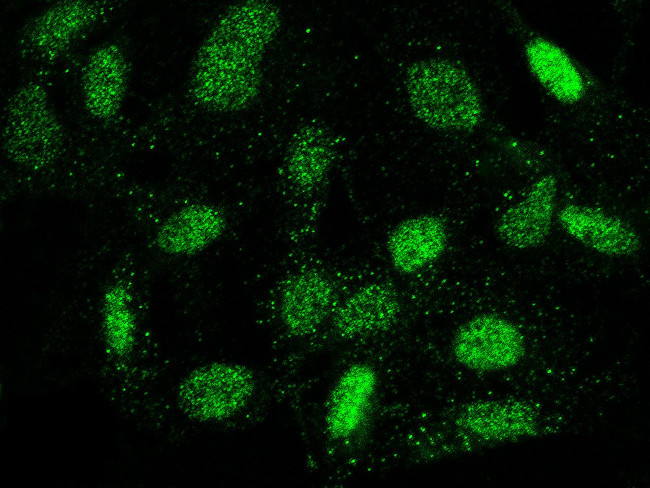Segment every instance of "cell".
<instances>
[{
	"mask_svg": "<svg viewBox=\"0 0 650 488\" xmlns=\"http://www.w3.org/2000/svg\"><path fill=\"white\" fill-rule=\"evenodd\" d=\"M51 69L28 70L1 111V147L15 166L39 172L63 155L67 130L52 95Z\"/></svg>",
	"mask_w": 650,
	"mask_h": 488,
	"instance_id": "8992f818",
	"label": "cell"
},
{
	"mask_svg": "<svg viewBox=\"0 0 650 488\" xmlns=\"http://www.w3.org/2000/svg\"><path fill=\"white\" fill-rule=\"evenodd\" d=\"M121 7L118 1L59 0L20 27L15 54L28 70L57 67Z\"/></svg>",
	"mask_w": 650,
	"mask_h": 488,
	"instance_id": "9c48e42d",
	"label": "cell"
},
{
	"mask_svg": "<svg viewBox=\"0 0 650 488\" xmlns=\"http://www.w3.org/2000/svg\"><path fill=\"white\" fill-rule=\"evenodd\" d=\"M404 91L413 116L433 131L471 132L483 120L480 90L456 61L443 57L414 61L405 71Z\"/></svg>",
	"mask_w": 650,
	"mask_h": 488,
	"instance_id": "ba28073f",
	"label": "cell"
},
{
	"mask_svg": "<svg viewBox=\"0 0 650 488\" xmlns=\"http://www.w3.org/2000/svg\"><path fill=\"white\" fill-rule=\"evenodd\" d=\"M230 228L225 208L211 200H192L168 212L156 225L152 243L172 259H190L219 242Z\"/></svg>",
	"mask_w": 650,
	"mask_h": 488,
	"instance_id": "4fadbf2b",
	"label": "cell"
},
{
	"mask_svg": "<svg viewBox=\"0 0 650 488\" xmlns=\"http://www.w3.org/2000/svg\"><path fill=\"white\" fill-rule=\"evenodd\" d=\"M569 380L448 402L409 435L410 462L429 465L499 447L563 435L580 425L588 387Z\"/></svg>",
	"mask_w": 650,
	"mask_h": 488,
	"instance_id": "6da1fadb",
	"label": "cell"
},
{
	"mask_svg": "<svg viewBox=\"0 0 650 488\" xmlns=\"http://www.w3.org/2000/svg\"><path fill=\"white\" fill-rule=\"evenodd\" d=\"M529 354L523 328L510 317L492 311L474 314L453 330L448 355L461 373L475 377L519 376Z\"/></svg>",
	"mask_w": 650,
	"mask_h": 488,
	"instance_id": "30bf717a",
	"label": "cell"
},
{
	"mask_svg": "<svg viewBox=\"0 0 650 488\" xmlns=\"http://www.w3.org/2000/svg\"><path fill=\"white\" fill-rule=\"evenodd\" d=\"M131 291L122 285H113L103 299V336L109 351L118 356L129 354L136 346L139 321Z\"/></svg>",
	"mask_w": 650,
	"mask_h": 488,
	"instance_id": "ac0fdd59",
	"label": "cell"
},
{
	"mask_svg": "<svg viewBox=\"0 0 650 488\" xmlns=\"http://www.w3.org/2000/svg\"><path fill=\"white\" fill-rule=\"evenodd\" d=\"M402 311L401 294L392 283L354 274L308 354L364 347L397 325Z\"/></svg>",
	"mask_w": 650,
	"mask_h": 488,
	"instance_id": "8fae6325",
	"label": "cell"
},
{
	"mask_svg": "<svg viewBox=\"0 0 650 488\" xmlns=\"http://www.w3.org/2000/svg\"><path fill=\"white\" fill-rule=\"evenodd\" d=\"M290 370L270 364L215 359L185 371L171 391L172 412L200 429L248 431L288 399Z\"/></svg>",
	"mask_w": 650,
	"mask_h": 488,
	"instance_id": "277c9868",
	"label": "cell"
},
{
	"mask_svg": "<svg viewBox=\"0 0 650 488\" xmlns=\"http://www.w3.org/2000/svg\"><path fill=\"white\" fill-rule=\"evenodd\" d=\"M450 240L447 221L434 213H418L397 222L388 232L384 250L399 275L414 276L435 264Z\"/></svg>",
	"mask_w": 650,
	"mask_h": 488,
	"instance_id": "5bb4252c",
	"label": "cell"
},
{
	"mask_svg": "<svg viewBox=\"0 0 650 488\" xmlns=\"http://www.w3.org/2000/svg\"><path fill=\"white\" fill-rule=\"evenodd\" d=\"M132 78L128 41L116 33L90 48L79 60L74 79L78 112L90 123L112 127L125 112Z\"/></svg>",
	"mask_w": 650,
	"mask_h": 488,
	"instance_id": "7c38bea8",
	"label": "cell"
},
{
	"mask_svg": "<svg viewBox=\"0 0 650 488\" xmlns=\"http://www.w3.org/2000/svg\"><path fill=\"white\" fill-rule=\"evenodd\" d=\"M339 144L328 126L309 120L288 138L277 171L280 197L291 218L292 241L309 239L319 216Z\"/></svg>",
	"mask_w": 650,
	"mask_h": 488,
	"instance_id": "52a82bcc",
	"label": "cell"
},
{
	"mask_svg": "<svg viewBox=\"0 0 650 488\" xmlns=\"http://www.w3.org/2000/svg\"><path fill=\"white\" fill-rule=\"evenodd\" d=\"M353 275L307 249L288 256L255 308L274 354L272 364L291 370L309 353Z\"/></svg>",
	"mask_w": 650,
	"mask_h": 488,
	"instance_id": "5b68a950",
	"label": "cell"
},
{
	"mask_svg": "<svg viewBox=\"0 0 650 488\" xmlns=\"http://www.w3.org/2000/svg\"><path fill=\"white\" fill-rule=\"evenodd\" d=\"M558 221L571 238L598 254L628 258L641 249L637 231L622 218L604 210L568 204L559 211Z\"/></svg>",
	"mask_w": 650,
	"mask_h": 488,
	"instance_id": "2e32d148",
	"label": "cell"
},
{
	"mask_svg": "<svg viewBox=\"0 0 650 488\" xmlns=\"http://www.w3.org/2000/svg\"><path fill=\"white\" fill-rule=\"evenodd\" d=\"M557 179L546 174L537 179L525 196L506 208L495 224L499 241L514 250H529L549 237L557 201Z\"/></svg>",
	"mask_w": 650,
	"mask_h": 488,
	"instance_id": "9a60e30c",
	"label": "cell"
},
{
	"mask_svg": "<svg viewBox=\"0 0 650 488\" xmlns=\"http://www.w3.org/2000/svg\"><path fill=\"white\" fill-rule=\"evenodd\" d=\"M315 398L300 406L319 468L343 480L363 464L373 440L382 395L381 371L362 348L343 351Z\"/></svg>",
	"mask_w": 650,
	"mask_h": 488,
	"instance_id": "3957f363",
	"label": "cell"
},
{
	"mask_svg": "<svg viewBox=\"0 0 650 488\" xmlns=\"http://www.w3.org/2000/svg\"><path fill=\"white\" fill-rule=\"evenodd\" d=\"M525 58L533 76L553 98L566 104L581 100L586 90L584 78L561 47L534 37L525 46Z\"/></svg>",
	"mask_w": 650,
	"mask_h": 488,
	"instance_id": "e0dca14e",
	"label": "cell"
},
{
	"mask_svg": "<svg viewBox=\"0 0 650 488\" xmlns=\"http://www.w3.org/2000/svg\"><path fill=\"white\" fill-rule=\"evenodd\" d=\"M281 24L267 1L229 6L213 22L190 64L185 93L200 111L228 115L247 108L260 92L263 62Z\"/></svg>",
	"mask_w": 650,
	"mask_h": 488,
	"instance_id": "7a4b0ae2",
	"label": "cell"
}]
</instances>
